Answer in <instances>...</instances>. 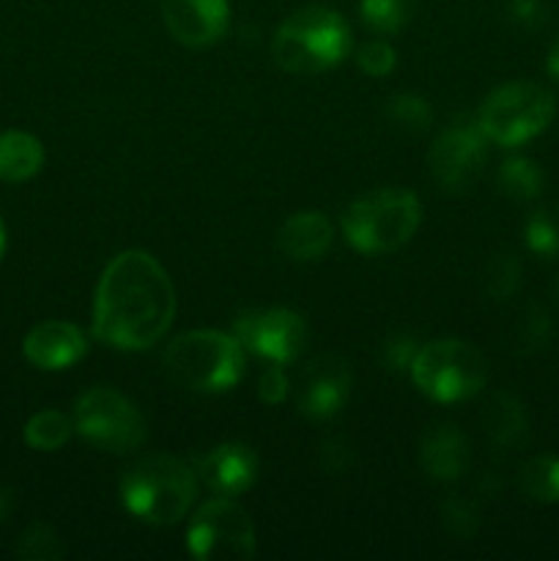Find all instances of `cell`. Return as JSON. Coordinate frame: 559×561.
Segmentation results:
<instances>
[{"instance_id": "9a60e30c", "label": "cell", "mask_w": 559, "mask_h": 561, "mask_svg": "<svg viewBox=\"0 0 559 561\" xmlns=\"http://www.w3.org/2000/svg\"><path fill=\"white\" fill-rule=\"evenodd\" d=\"M88 340L75 323L44 321L22 340V354L38 370H66L85 356Z\"/></svg>"}, {"instance_id": "ba28073f", "label": "cell", "mask_w": 559, "mask_h": 561, "mask_svg": "<svg viewBox=\"0 0 559 561\" xmlns=\"http://www.w3.org/2000/svg\"><path fill=\"white\" fill-rule=\"evenodd\" d=\"M75 431L113 455L135 453L146 442V420L137 405L110 387H93L77 398Z\"/></svg>"}, {"instance_id": "603a6c76", "label": "cell", "mask_w": 559, "mask_h": 561, "mask_svg": "<svg viewBox=\"0 0 559 561\" xmlns=\"http://www.w3.org/2000/svg\"><path fill=\"white\" fill-rule=\"evenodd\" d=\"M417 0H360V14L365 25L376 33H398L414 20Z\"/></svg>"}, {"instance_id": "e575fe53", "label": "cell", "mask_w": 559, "mask_h": 561, "mask_svg": "<svg viewBox=\"0 0 559 561\" xmlns=\"http://www.w3.org/2000/svg\"><path fill=\"white\" fill-rule=\"evenodd\" d=\"M546 71L554 82L559 85V36L554 38L551 47H548V58H546Z\"/></svg>"}, {"instance_id": "30bf717a", "label": "cell", "mask_w": 559, "mask_h": 561, "mask_svg": "<svg viewBox=\"0 0 559 561\" xmlns=\"http://www.w3.org/2000/svg\"><path fill=\"white\" fill-rule=\"evenodd\" d=\"M488 137L477 118H455L427 151V168L436 184L453 195H464L488 162Z\"/></svg>"}, {"instance_id": "2e32d148", "label": "cell", "mask_w": 559, "mask_h": 561, "mask_svg": "<svg viewBox=\"0 0 559 561\" xmlns=\"http://www.w3.org/2000/svg\"><path fill=\"white\" fill-rule=\"evenodd\" d=\"M420 463L427 477L438 482H453L469 471L471 447L458 425L442 422L422 433L420 442Z\"/></svg>"}, {"instance_id": "52a82bcc", "label": "cell", "mask_w": 559, "mask_h": 561, "mask_svg": "<svg viewBox=\"0 0 559 561\" xmlns=\"http://www.w3.org/2000/svg\"><path fill=\"white\" fill-rule=\"evenodd\" d=\"M557 115V99L537 82H507L482 102L477 121L486 137L499 146H521L548 129Z\"/></svg>"}, {"instance_id": "d4e9b609", "label": "cell", "mask_w": 559, "mask_h": 561, "mask_svg": "<svg viewBox=\"0 0 559 561\" xmlns=\"http://www.w3.org/2000/svg\"><path fill=\"white\" fill-rule=\"evenodd\" d=\"M551 334L554 323L546 307L529 305L518 316V323H515V351H518V354H537V351H543L551 343Z\"/></svg>"}, {"instance_id": "ac0fdd59", "label": "cell", "mask_w": 559, "mask_h": 561, "mask_svg": "<svg viewBox=\"0 0 559 561\" xmlns=\"http://www.w3.org/2000/svg\"><path fill=\"white\" fill-rule=\"evenodd\" d=\"M482 427L491 438L493 447L518 449L529 438V416H526L524 403L513 392H497L486 403L482 414Z\"/></svg>"}, {"instance_id": "7402d4cb", "label": "cell", "mask_w": 559, "mask_h": 561, "mask_svg": "<svg viewBox=\"0 0 559 561\" xmlns=\"http://www.w3.org/2000/svg\"><path fill=\"white\" fill-rule=\"evenodd\" d=\"M71 433H75V422L66 414H60V411L47 409L38 411V414H33L31 420H27L22 436H25V444L31 449H38V453H55V449H60L69 442Z\"/></svg>"}, {"instance_id": "e0dca14e", "label": "cell", "mask_w": 559, "mask_h": 561, "mask_svg": "<svg viewBox=\"0 0 559 561\" xmlns=\"http://www.w3.org/2000/svg\"><path fill=\"white\" fill-rule=\"evenodd\" d=\"M334 241V228L321 211H299L285 219L277 233V247L288 261H321Z\"/></svg>"}, {"instance_id": "6da1fadb", "label": "cell", "mask_w": 559, "mask_h": 561, "mask_svg": "<svg viewBox=\"0 0 559 561\" xmlns=\"http://www.w3.org/2000/svg\"><path fill=\"white\" fill-rule=\"evenodd\" d=\"M175 288L168 272L142 250L118 252L104 266L93 296V334L118 351H146L168 334Z\"/></svg>"}, {"instance_id": "8fae6325", "label": "cell", "mask_w": 559, "mask_h": 561, "mask_svg": "<svg viewBox=\"0 0 559 561\" xmlns=\"http://www.w3.org/2000/svg\"><path fill=\"white\" fill-rule=\"evenodd\" d=\"M233 334L241 348L252 351L272 365H290L307 345V323L299 312L285 307L241 312L233 321Z\"/></svg>"}, {"instance_id": "1f68e13d", "label": "cell", "mask_w": 559, "mask_h": 561, "mask_svg": "<svg viewBox=\"0 0 559 561\" xmlns=\"http://www.w3.org/2000/svg\"><path fill=\"white\" fill-rule=\"evenodd\" d=\"M507 16L521 31H540L548 22V9L543 0H510Z\"/></svg>"}, {"instance_id": "7a4b0ae2", "label": "cell", "mask_w": 559, "mask_h": 561, "mask_svg": "<svg viewBox=\"0 0 559 561\" xmlns=\"http://www.w3.org/2000/svg\"><path fill=\"white\" fill-rule=\"evenodd\" d=\"M351 49V27L327 5L294 11L272 38V58L290 75H321L343 64Z\"/></svg>"}, {"instance_id": "8992f818", "label": "cell", "mask_w": 559, "mask_h": 561, "mask_svg": "<svg viewBox=\"0 0 559 561\" xmlns=\"http://www.w3.org/2000/svg\"><path fill=\"white\" fill-rule=\"evenodd\" d=\"M411 378L417 389L436 403H460L486 387L488 362L469 340H433L417 354Z\"/></svg>"}, {"instance_id": "9c48e42d", "label": "cell", "mask_w": 559, "mask_h": 561, "mask_svg": "<svg viewBox=\"0 0 559 561\" xmlns=\"http://www.w3.org/2000/svg\"><path fill=\"white\" fill-rule=\"evenodd\" d=\"M255 524L230 499L206 502L186 526V551L201 561H244L255 557Z\"/></svg>"}, {"instance_id": "8d00e7d4", "label": "cell", "mask_w": 559, "mask_h": 561, "mask_svg": "<svg viewBox=\"0 0 559 561\" xmlns=\"http://www.w3.org/2000/svg\"><path fill=\"white\" fill-rule=\"evenodd\" d=\"M5 510H9V496H5V493L0 491V520H3Z\"/></svg>"}, {"instance_id": "3957f363", "label": "cell", "mask_w": 559, "mask_h": 561, "mask_svg": "<svg viewBox=\"0 0 559 561\" xmlns=\"http://www.w3.org/2000/svg\"><path fill=\"white\" fill-rule=\"evenodd\" d=\"M197 496V474L173 455H151L121 480V504L151 526L179 524Z\"/></svg>"}, {"instance_id": "5bb4252c", "label": "cell", "mask_w": 559, "mask_h": 561, "mask_svg": "<svg viewBox=\"0 0 559 561\" xmlns=\"http://www.w3.org/2000/svg\"><path fill=\"white\" fill-rule=\"evenodd\" d=\"M195 474L217 496H239L258 480V458L247 444L225 442L197 458Z\"/></svg>"}, {"instance_id": "5b68a950", "label": "cell", "mask_w": 559, "mask_h": 561, "mask_svg": "<svg viewBox=\"0 0 559 561\" xmlns=\"http://www.w3.org/2000/svg\"><path fill=\"white\" fill-rule=\"evenodd\" d=\"M422 219V203L403 186L362 195L345 208V241L362 255H387L409 244Z\"/></svg>"}, {"instance_id": "484cf974", "label": "cell", "mask_w": 559, "mask_h": 561, "mask_svg": "<svg viewBox=\"0 0 559 561\" xmlns=\"http://www.w3.org/2000/svg\"><path fill=\"white\" fill-rule=\"evenodd\" d=\"M384 113H387V118L398 129L406 131H425L433 118V110L427 104V99L417 96V93H395L384 104Z\"/></svg>"}, {"instance_id": "83f0119b", "label": "cell", "mask_w": 559, "mask_h": 561, "mask_svg": "<svg viewBox=\"0 0 559 561\" xmlns=\"http://www.w3.org/2000/svg\"><path fill=\"white\" fill-rule=\"evenodd\" d=\"M521 288V263L510 252H499L486 266V294L493 301H504Z\"/></svg>"}, {"instance_id": "d590c367", "label": "cell", "mask_w": 559, "mask_h": 561, "mask_svg": "<svg viewBox=\"0 0 559 561\" xmlns=\"http://www.w3.org/2000/svg\"><path fill=\"white\" fill-rule=\"evenodd\" d=\"M3 252H5V228H3V219H0V261H3Z\"/></svg>"}, {"instance_id": "277c9868", "label": "cell", "mask_w": 559, "mask_h": 561, "mask_svg": "<svg viewBox=\"0 0 559 561\" xmlns=\"http://www.w3.org/2000/svg\"><path fill=\"white\" fill-rule=\"evenodd\" d=\"M168 376L192 392H228L244 376V348L236 337L214 329L184 332L162 354Z\"/></svg>"}, {"instance_id": "7c38bea8", "label": "cell", "mask_w": 559, "mask_h": 561, "mask_svg": "<svg viewBox=\"0 0 559 561\" xmlns=\"http://www.w3.org/2000/svg\"><path fill=\"white\" fill-rule=\"evenodd\" d=\"M351 383H354V376H351L349 362L334 354L316 356L301 373L296 409L307 420H332L349 403Z\"/></svg>"}, {"instance_id": "4fadbf2b", "label": "cell", "mask_w": 559, "mask_h": 561, "mask_svg": "<svg viewBox=\"0 0 559 561\" xmlns=\"http://www.w3.org/2000/svg\"><path fill=\"white\" fill-rule=\"evenodd\" d=\"M162 20L184 47H208L228 33V0H162Z\"/></svg>"}, {"instance_id": "cb8c5ba5", "label": "cell", "mask_w": 559, "mask_h": 561, "mask_svg": "<svg viewBox=\"0 0 559 561\" xmlns=\"http://www.w3.org/2000/svg\"><path fill=\"white\" fill-rule=\"evenodd\" d=\"M526 247L543 257H559V203H548L529 214L524 228Z\"/></svg>"}, {"instance_id": "f546056e", "label": "cell", "mask_w": 559, "mask_h": 561, "mask_svg": "<svg viewBox=\"0 0 559 561\" xmlns=\"http://www.w3.org/2000/svg\"><path fill=\"white\" fill-rule=\"evenodd\" d=\"M420 348L422 345L417 343L414 334H392L381 343V365L392 373H411Z\"/></svg>"}, {"instance_id": "4dcf8cb0", "label": "cell", "mask_w": 559, "mask_h": 561, "mask_svg": "<svg viewBox=\"0 0 559 561\" xmlns=\"http://www.w3.org/2000/svg\"><path fill=\"white\" fill-rule=\"evenodd\" d=\"M356 66L370 77H387L398 66V53L387 42H367L356 53Z\"/></svg>"}, {"instance_id": "ffe728a7", "label": "cell", "mask_w": 559, "mask_h": 561, "mask_svg": "<svg viewBox=\"0 0 559 561\" xmlns=\"http://www.w3.org/2000/svg\"><path fill=\"white\" fill-rule=\"evenodd\" d=\"M546 175H543L540 164L529 157H510L499 164L497 170V186L504 197L515 203H526L540 197Z\"/></svg>"}, {"instance_id": "836d02e7", "label": "cell", "mask_w": 559, "mask_h": 561, "mask_svg": "<svg viewBox=\"0 0 559 561\" xmlns=\"http://www.w3.org/2000/svg\"><path fill=\"white\" fill-rule=\"evenodd\" d=\"M354 463V449H351L349 442L343 438H327L321 444V466L332 474H343V471L351 469Z\"/></svg>"}, {"instance_id": "4316f807", "label": "cell", "mask_w": 559, "mask_h": 561, "mask_svg": "<svg viewBox=\"0 0 559 561\" xmlns=\"http://www.w3.org/2000/svg\"><path fill=\"white\" fill-rule=\"evenodd\" d=\"M14 553L25 561H53L64 557L66 548L47 524H31L16 540Z\"/></svg>"}, {"instance_id": "f1b7e54d", "label": "cell", "mask_w": 559, "mask_h": 561, "mask_svg": "<svg viewBox=\"0 0 559 561\" xmlns=\"http://www.w3.org/2000/svg\"><path fill=\"white\" fill-rule=\"evenodd\" d=\"M444 531L455 540H469L480 529V507L466 496H449L438 510Z\"/></svg>"}, {"instance_id": "d6a6232c", "label": "cell", "mask_w": 559, "mask_h": 561, "mask_svg": "<svg viewBox=\"0 0 559 561\" xmlns=\"http://www.w3.org/2000/svg\"><path fill=\"white\" fill-rule=\"evenodd\" d=\"M288 376L283 373V365H272L263 370L261 383H258V398L266 405H280L288 398Z\"/></svg>"}, {"instance_id": "d6986e66", "label": "cell", "mask_w": 559, "mask_h": 561, "mask_svg": "<svg viewBox=\"0 0 559 561\" xmlns=\"http://www.w3.org/2000/svg\"><path fill=\"white\" fill-rule=\"evenodd\" d=\"M44 164L42 140L27 131H3L0 135V181L20 184L33 179Z\"/></svg>"}, {"instance_id": "44dd1931", "label": "cell", "mask_w": 559, "mask_h": 561, "mask_svg": "<svg viewBox=\"0 0 559 561\" xmlns=\"http://www.w3.org/2000/svg\"><path fill=\"white\" fill-rule=\"evenodd\" d=\"M518 488L532 502L559 504V458L535 455L518 469Z\"/></svg>"}, {"instance_id": "74e56055", "label": "cell", "mask_w": 559, "mask_h": 561, "mask_svg": "<svg viewBox=\"0 0 559 561\" xmlns=\"http://www.w3.org/2000/svg\"><path fill=\"white\" fill-rule=\"evenodd\" d=\"M554 296H557V301H559V274H557V279H554Z\"/></svg>"}]
</instances>
